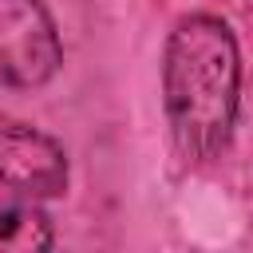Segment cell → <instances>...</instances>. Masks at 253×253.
<instances>
[{
  "mask_svg": "<svg viewBox=\"0 0 253 253\" xmlns=\"http://www.w3.org/2000/svg\"><path fill=\"white\" fill-rule=\"evenodd\" d=\"M63 63L59 32L40 0H0V83L43 87Z\"/></svg>",
  "mask_w": 253,
  "mask_h": 253,
  "instance_id": "obj_2",
  "label": "cell"
},
{
  "mask_svg": "<svg viewBox=\"0 0 253 253\" xmlns=\"http://www.w3.org/2000/svg\"><path fill=\"white\" fill-rule=\"evenodd\" d=\"M241 95V51L221 16H182L162 51V103L174 150L210 162L225 150Z\"/></svg>",
  "mask_w": 253,
  "mask_h": 253,
  "instance_id": "obj_1",
  "label": "cell"
},
{
  "mask_svg": "<svg viewBox=\"0 0 253 253\" xmlns=\"http://www.w3.org/2000/svg\"><path fill=\"white\" fill-rule=\"evenodd\" d=\"M0 190L55 198L67 190V154L43 130L0 115Z\"/></svg>",
  "mask_w": 253,
  "mask_h": 253,
  "instance_id": "obj_3",
  "label": "cell"
},
{
  "mask_svg": "<svg viewBox=\"0 0 253 253\" xmlns=\"http://www.w3.org/2000/svg\"><path fill=\"white\" fill-rule=\"evenodd\" d=\"M51 221L47 213L16 190H0V249H16V253H36V249H51Z\"/></svg>",
  "mask_w": 253,
  "mask_h": 253,
  "instance_id": "obj_4",
  "label": "cell"
}]
</instances>
